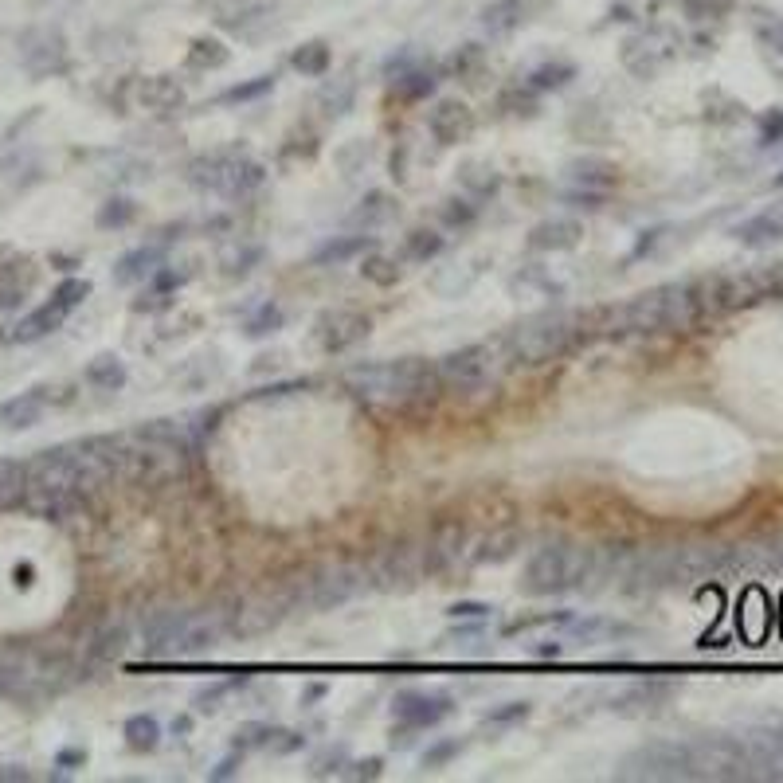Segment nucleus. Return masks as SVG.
Masks as SVG:
<instances>
[{
  "instance_id": "14",
  "label": "nucleus",
  "mask_w": 783,
  "mask_h": 783,
  "mask_svg": "<svg viewBox=\"0 0 783 783\" xmlns=\"http://www.w3.org/2000/svg\"><path fill=\"white\" fill-rule=\"evenodd\" d=\"M188 611H177V607H157L141 619V650L145 658H173V643L177 635L185 631Z\"/></svg>"
},
{
  "instance_id": "19",
  "label": "nucleus",
  "mask_w": 783,
  "mask_h": 783,
  "mask_svg": "<svg viewBox=\"0 0 783 783\" xmlns=\"http://www.w3.org/2000/svg\"><path fill=\"white\" fill-rule=\"evenodd\" d=\"M161 267H165V247L161 243H141L114 263V282L118 286H138V282H149Z\"/></svg>"
},
{
  "instance_id": "43",
  "label": "nucleus",
  "mask_w": 783,
  "mask_h": 783,
  "mask_svg": "<svg viewBox=\"0 0 783 783\" xmlns=\"http://www.w3.org/2000/svg\"><path fill=\"white\" fill-rule=\"evenodd\" d=\"M353 98H357V87H353V79H333L329 87L322 91V106L329 118H345L349 110H353Z\"/></svg>"
},
{
  "instance_id": "20",
  "label": "nucleus",
  "mask_w": 783,
  "mask_h": 783,
  "mask_svg": "<svg viewBox=\"0 0 783 783\" xmlns=\"http://www.w3.org/2000/svg\"><path fill=\"white\" fill-rule=\"evenodd\" d=\"M47 412V388H28V392H20V396H12V400H4L0 404V423L8 427V431H28V427H36Z\"/></svg>"
},
{
  "instance_id": "44",
  "label": "nucleus",
  "mask_w": 783,
  "mask_h": 783,
  "mask_svg": "<svg viewBox=\"0 0 783 783\" xmlns=\"http://www.w3.org/2000/svg\"><path fill=\"white\" fill-rule=\"evenodd\" d=\"M278 329H282V310H278L275 302H259L247 314V322H243L247 337H267V333H278Z\"/></svg>"
},
{
  "instance_id": "31",
  "label": "nucleus",
  "mask_w": 783,
  "mask_h": 783,
  "mask_svg": "<svg viewBox=\"0 0 783 783\" xmlns=\"http://www.w3.org/2000/svg\"><path fill=\"white\" fill-rule=\"evenodd\" d=\"M459 181L462 188L474 196V200H486V196H494L498 185H502V177H498V169L490 165V161H466L459 169Z\"/></svg>"
},
{
  "instance_id": "39",
  "label": "nucleus",
  "mask_w": 783,
  "mask_h": 783,
  "mask_svg": "<svg viewBox=\"0 0 783 783\" xmlns=\"http://www.w3.org/2000/svg\"><path fill=\"white\" fill-rule=\"evenodd\" d=\"M361 275L369 278L372 286H396L404 278V267L396 255H380V251H369L365 263H361Z\"/></svg>"
},
{
  "instance_id": "62",
  "label": "nucleus",
  "mask_w": 783,
  "mask_h": 783,
  "mask_svg": "<svg viewBox=\"0 0 783 783\" xmlns=\"http://www.w3.org/2000/svg\"><path fill=\"white\" fill-rule=\"evenodd\" d=\"M318 697H325V686H310L306 690V701H318Z\"/></svg>"
},
{
  "instance_id": "5",
  "label": "nucleus",
  "mask_w": 783,
  "mask_h": 783,
  "mask_svg": "<svg viewBox=\"0 0 783 783\" xmlns=\"http://www.w3.org/2000/svg\"><path fill=\"white\" fill-rule=\"evenodd\" d=\"M188 451L173 439H161L153 431L138 427L126 435V455H122V478L141 482V486H161L185 470Z\"/></svg>"
},
{
  "instance_id": "11",
  "label": "nucleus",
  "mask_w": 783,
  "mask_h": 783,
  "mask_svg": "<svg viewBox=\"0 0 783 783\" xmlns=\"http://www.w3.org/2000/svg\"><path fill=\"white\" fill-rule=\"evenodd\" d=\"M451 697L447 693H423V690H404L392 701V721L396 733H423L431 725H439L451 713Z\"/></svg>"
},
{
  "instance_id": "7",
  "label": "nucleus",
  "mask_w": 783,
  "mask_h": 783,
  "mask_svg": "<svg viewBox=\"0 0 783 783\" xmlns=\"http://www.w3.org/2000/svg\"><path fill=\"white\" fill-rule=\"evenodd\" d=\"M439 369V384L470 396V392H482V388H494L502 361H498V349L494 345H462L455 353H447L443 361H435Z\"/></svg>"
},
{
  "instance_id": "40",
  "label": "nucleus",
  "mask_w": 783,
  "mask_h": 783,
  "mask_svg": "<svg viewBox=\"0 0 783 783\" xmlns=\"http://www.w3.org/2000/svg\"><path fill=\"white\" fill-rule=\"evenodd\" d=\"M290 63L302 71V75H310V79H322L325 71H329V63H333V55H329V47L322 40H314V44H302L294 55H290Z\"/></svg>"
},
{
  "instance_id": "8",
  "label": "nucleus",
  "mask_w": 783,
  "mask_h": 783,
  "mask_svg": "<svg viewBox=\"0 0 783 783\" xmlns=\"http://www.w3.org/2000/svg\"><path fill=\"white\" fill-rule=\"evenodd\" d=\"M369 568L365 564H325L310 576V603L314 607H341L349 599H357L365 588H369Z\"/></svg>"
},
{
  "instance_id": "35",
  "label": "nucleus",
  "mask_w": 783,
  "mask_h": 783,
  "mask_svg": "<svg viewBox=\"0 0 783 783\" xmlns=\"http://www.w3.org/2000/svg\"><path fill=\"white\" fill-rule=\"evenodd\" d=\"M231 59V51L220 40H208V36H196L188 47V71H220Z\"/></svg>"
},
{
  "instance_id": "60",
  "label": "nucleus",
  "mask_w": 783,
  "mask_h": 783,
  "mask_svg": "<svg viewBox=\"0 0 783 783\" xmlns=\"http://www.w3.org/2000/svg\"><path fill=\"white\" fill-rule=\"evenodd\" d=\"M0 780H32V772L24 764H0Z\"/></svg>"
},
{
  "instance_id": "24",
  "label": "nucleus",
  "mask_w": 783,
  "mask_h": 783,
  "mask_svg": "<svg viewBox=\"0 0 783 783\" xmlns=\"http://www.w3.org/2000/svg\"><path fill=\"white\" fill-rule=\"evenodd\" d=\"M259 20H267L263 0H216V24L228 32H251Z\"/></svg>"
},
{
  "instance_id": "58",
  "label": "nucleus",
  "mask_w": 783,
  "mask_h": 783,
  "mask_svg": "<svg viewBox=\"0 0 783 783\" xmlns=\"http://www.w3.org/2000/svg\"><path fill=\"white\" fill-rule=\"evenodd\" d=\"M239 764H243V756H239V748L231 752V756H224L216 768H212V776L208 780H216V783H224V780H235L239 776Z\"/></svg>"
},
{
  "instance_id": "21",
  "label": "nucleus",
  "mask_w": 783,
  "mask_h": 783,
  "mask_svg": "<svg viewBox=\"0 0 783 783\" xmlns=\"http://www.w3.org/2000/svg\"><path fill=\"white\" fill-rule=\"evenodd\" d=\"M580 220H572V216H553V220H545V224H537V228L529 231V247L533 251H572L576 243H580Z\"/></svg>"
},
{
  "instance_id": "38",
  "label": "nucleus",
  "mask_w": 783,
  "mask_h": 783,
  "mask_svg": "<svg viewBox=\"0 0 783 783\" xmlns=\"http://www.w3.org/2000/svg\"><path fill=\"white\" fill-rule=\"evenodd\" d=\"M443 251V235L431 228H412L404 235V259L408 263H427V259H435Z\"/></svg>"
},
{
  "instance_id": "17",
  "label": "nucleus",
  "mask_w": 783,
  "mask_h": 783,
  "mask_svg": "<svg viewBox=\"0 0 783 783\" xmlns=\"http://www.w3.org/2000/svg\"><path fill=\"white\" fill-rule=\"evenodd\" d=\"M388 91L400 102H419L435 91V75L427 67H415L412 55H400V63L388 59Z\"/></svg>"
},
{
  "instance_id": "49",
  "label": "nucleus",
  "mask_w": 783,
  "mask_h": 783,
  "mask_svg": "<svg viewBox=\"0 0 783 783\" xmlns=\"http://www.w3.org/2000/svg\"><path fill=\"white\" fill-rule=\"evenodd\" d=\"M533 713V705L529 701H502V705H494V709H486V725H517V721H525Z\"/></svg>"
},
{
  "instance_id": "61",
  "label": "nucleus",
  "mask_w": 783,
  "mask_h": 783,
  "mask_svg": "<svg viewBox=\"0 0 783 783\" xmlns=\"http://www.w3.org/2000/svg\"><path fill=\"white\" fill-rule=\"evenodd\" d=\"M188 729H192V717H177V721H173V733H181V737H185Z\"/></svg>"
},
{
  "instance_id": "52",
  "label": "nucleus",
  "mask_w": 783,
  "mask_h": 783,
  "mask_svg": "<svg viewBox=\"0 0 783 783\" xmlns=\"http://www.w3.org/2000/svg\"><path fill=\"white\" fill-rule=\"evenodd\" d=\"M462 752V744L459 740H435L427 752H423V768H443L447 760H455Z\"/></svg>"
},
{
  "instance_id": "53",
  "label": "nucleus",
  "mask_w": 783,
  "mask_h": 783,
  "mask_svg": "<svg viewBox=\"0 0 783 783\" xmlns=\"http://www.w3.org/2000/svg\"><path fill=\"white\" fill-rule=\"evenodd\" d=\"M572 615L568 611H545V615H521L506 623V635H517V631H529V627H545V623H568Z\"/></svg>"
},
{
  "instance_id": "51",
  "label": "nucleus",
  "mask_w": 783,
  "mask_h": 783,
  "mask_svg": "<svg viewBox=\"0 0 783 783\" xmlns=\"http://www.w3.org/2000/svg\"><path fill=\"white\" fill-rule=\"evenodd\" d=\"M369 157H372V141H353V145L337 149V165L345 169V177L357 173V165H369Z\"/></svg>"
},
{
  "instance_id": "2",
  "label": "nucleus",
  "mask_w": 783,
  "mask_h": 783,
  "mask_svg": "<svg viewBox=\"0 0 783 783\" xmlns=\"http://www.w3.org/2000/svg\"><path fill=\"white\" fill-rule=\"evenodd\" d=\"M592 576H596V549L580 541H545L525 560L521 588L529 596H560V592H580Z\"/></svg>"
},
{
  "instance_id": "23",
  "label": "nucleus",
  "mask_w": 783,
  "mask_h": 783,
  "mask_svg": "<svg viewBox=\"0 0 783 783\" xmlns=\"http://www.w3.org/2000/svg\"><path fill=\"white\" fill-rule=\"evenodd\" d=\"M568 185L588 188V192H607L611 185H619V169L603 157H576L568 165Z\"/></svg>"
},
{
  "instance_id": "34",
  "label": "nucleus",
  "mask_w": 783,
  "mask_h": 783,
  "mask_svg": "<svg viewBox=\"0 0 783 783\" xmlns=\"http://www.w3.org/2000/svg\"><path fill=\"white\" fill-rule=\"evenodd\" d=\"M576 79V63H568V59H553V63H541L537 71H529V87L537 94L545 91H560V87H568Z\"/></svg>"
},
{
  "instance_id": "12",
  "label": "nucleus",
  "mask_w": 783,
  "mask_h": 783,
  "mask_svg": "<svg viewBox=\"0 0 783 783\" xmlns=\"http://www.w3.org/2000/svg\"><path fill=\"white\" fill-rule=\"evenodd\" d=\"M423 572H431L427 568V549H415L408 541L380 549V556L372 560L369 568V576L380 588H412Z\"/></svg>"
},
{
  "instance_id": "22",
  "label": "nucleus",
  "mask_w": 783,
  "mask_h": 783,
  "mask_svg": "<svg viewBox=\"0 0 783 783\" xmlns=\"http://www.w3.org/2000/svg\"><path fill=\"white\" fill-rule=\"evenodd\" d=\"M517 549H521V529H517V525H498V529H490L486 537L474 541L470 564H502V560H509Z\"/></svg>"
},
{
  "instance_id": "50",
  "label": "nucleus",
  "mask_w": 783,
  "mask_h": 783,
  "mask_svg": "<svg viewBox=\"0 0 783 783\" xmlns=\"http://www.w3.org/2000/svg\"><path fill=\"white\" fill-rule=\"evenodd\" d=\"M231 690H235V682H212V686L196 690V697H192L196 713H216V709L224 705V697H228Z\"/></svg>"
},
{
  "instance_id": "41",
  "label": "nucleus",
  "mask_w": 783,
  "mask_h": 783,
  "mask_svg": "<svg viewBox=\"0 0 783 783\" xmlns=\"http://www.w3.org/2000/svg\"><path fill=\"white\" fill-rule=\"evenodd\" d=\"M537 106H541V94L533 91L529 83H513V87H506V91L498 94V110L502 114H537Z\"/></svg>"
},
{
  "instance_id": "9",
  "label": "nucleus",
  "mask_w": 783,
  "mask_h": 783,
  "mask_svg": "<svg viewBox=\"0 0 783 783\" xmlns=\"http://www.w3.org/2000/svg\"><path fill=\"white\" fill-rule=\"evenodd\" d=\"M20 67L32 75V79H47V75H59L67 67V40L59 28L51 24H36L20 36Z\"/></svg>"
},
{
  "instance_id": "28",
  "label": "nucleus",
  "mask_w": 783,
  "mask_h": 783,
  "mask_svg": "<svg viewBox=\"0 0 783 783\" xmlns=\"http://www.w3.org/2000/svg\"><path fill=\"white\" fill-rule=\"evenodd\" d=\"M138 102L145 106V110H177V106L185 102V91H181V83H177V79H169V75H153V79L138 83Z\"/></svg>"
},
{
  "instance_id": "33",
  "label": "nucleus",
  "mask_w": 783,
  "mask_h": 783,
  "mask_svg": "<svg viewBox=\"0 0 783 783\" xmlns=\"http://www.w3.org/2000/svg\"><path fill=\"white\" fill-rule=\"evenodd\" d=\"M400 212V204L388 196V192H380V188H372L369 196L361 200V208L353 212V224H365V228H380V224H388L392 216Z\"/></svg>"
},
{
  "instance_id": "1",
  "label": "nucleus",
  "mask_w": 783,
  "mask_h": 783,
  "mask_svg": "<svg viewBox=\"0 0 783 783\" xmlns=\"http://www.w3.org/2000/svg\"><path fill=\"white\" fill-rule=\"evenodd\" d=\"M345 388L372 408H415L435 400L439 369L435 361L423 357H400V361H376V365H357L345 372Z\"/></svg>"
},
{
  "instance_id": "55",
  "label": "nucleus",
  "mask_w": 783,
  "mask_h": 783,
  "mask_svg": "<svg viewBox=\"0 0 783 783\" xmlns=\"http://www.w3.org/2000/svg\"><path fill=\"white\" fill-rule=\"evenodd\" d=\"M341 776H345V780H380V776H384V760H380V756L357 760V764H349Z\"/></svg>"
},
{
  "instance_id": "6",
  "label": "nucleus",
  "mask_w": 783,
  "mask_h": 783,
  "mask_svg": "<svg viewBox=\"0 0 783 783\" xmlns=\"http://www.w3.org/2000/svg\"><path fill=\"white\" fill-rule=\"evenodd\" d=\"M87 294H91V282H87V278H63V282L51 290V298H47L44 306H36L32 314H24L20 322L4 333V341H8V345H32V341H40L47 333H55L59 325L67 322V318L87 302Z\"/></svg>"
},
{
  "instance_id": "4",
  "label": "nucleus",
  "mask_w": 783,
  "mask_h": 783,
  "mask_svg": "<svg viewBox=\"0 0 783 783\" xmlns=\"http://www.w3.org/2000/svg\"><path fill=\"white\" fill-rule=\"evenodd\" d=\"M580 325H584V318L580 314H568V310H541V314L525 318L521 325H513L506 337L509 361L529 365V369L560 361L584 337Z\"/></svg>"
},
{
  "instance_id": "10",
  "label": "nucleus",
  "mask_w": 783,
  "mask_h": 783,
  "mask_svg": "<svg viewBox=\"0 0 783 783\" xmlns=\"http://www.w3.org/2000/svg\"><path fill=\"white\" fill-rule=\"evenodd\" d=\"M686 768H690V752L686 748L646 744V748L631 752L619 764V776L623 780H674V776H686Z\"/></svg>"
},
{
  "instance_id": "45",
  "label": "nucleus",
  "mask_w": 783,
  "mask_h": 783,
  "mask_svg": "<svg viewBox=\"0 0 783 783\" xmlns=\"http://www.w3.org/2000/svg\"><path fill=\"white\" fill-rule=\"evenodd\" d=\"M271 737H275V725H267V721H243L239 729H235V748L239 752H251V748H267L271 744Z\"/></svg>"
},
{
  "instance_id": "29",
  "label": "nucleus",
  "mask_w": 783,
  "mask_h": 783,
  "mask_svg": "<svg viewBox=\"0 0 783 783\" xmlns=\"http://www.w3.org/2000/svg\"><path fill=\"white\" fill-rule=\"evenodd\" d=\"M525 20V0H490L482 8V28L490 36H509Z\"/></svg>"
},
{
  "instance_id": "56",
  "label": "nucleus",
  "mask_w": 783,
  "mask_h": 783,
  "mask_svg": "<svg viewBox=\"0 0 783 783\" xmlns=\"http://www.w3.org/2000/svg\"><path fill=\"white\" fill-rule=\"evenodd\" d=\"M302 744H306V737H302V733H290V729H275V737H271V744H267V748H271L275 756H290V752H298Z\"/></svg>"
},
{
  "instance_id": "30",
  "label": "nucleus",
  "mask_w": 783,
  "mask_h": 783,
  "mask_svg": "<svg viewBox=\"0 0 783 783\" xmlns=\"http://www.w3.org/2000/svg\"><path fill=\"white\" fill-rule=\"evenodd\" d=\"M267 181V165L263 161H255L251 153H243L239 161H235V169H231L228 177V188H224V196L228 200H239V196H251L255 188H263Z\"/></svg>"
},
{
  "instance_id": "54",
  "label": "nucleus",
  "mask_w": 783,
  "mask_h": 783,
  "mask_svg": "<svg viewBox=\"0 0 783 783\" xmlns=\"http://www.w3.org/2000/svg\"><path fill=\"white\" fill-rule=\"evenodd\" d=\"M447 615L459 619V623L462 619H490L494 607H490V603H478V599H462V603H451V607H447Z\"/></svg>"
},
{
  "instance_id": "36",
  "label": "nucleus",
  "mask_w": 783,
  "mask_h": 783,
  "mask_svg": "<svg viewBox=\"0 0 783 783\" xmlns=\"http://www.w3.org/2000/svg\"><path fill=\"white\" fill-rule=\"evenodd\" d=\"M24 486H28L24 462L0 459V509L24 506Z\"/></svg>"
},
{
  "instance_id": "18",
  "label": "nucleus",
  "mask_w": 783,
  "mask_h": 783,
  "mask_svg": "<svg viewBox=\"0 0 783 783\" xmlns=\"http://www.w3.org/2000/svg\"><path fill=\"white\" fill-rule=\"evenodd\" d=\"M220 635H224V619L220 615H188L185 631L173 643V658H200V654H208L212 646L220 643Z\"/></svg>"
},
{
  "instance_id": "13",
  "label": "nucleus",
  "mask_w": 783,
  "mask_h": 783,
  "mask_svg": "<svg viewBox=\"0 0 783 783\" xmlns=\"http://www.w3.org/2000/svg\"><path fill=\"white\" fill-rule=\"evenodd\" d=\"M372 329V318L369 314H361V310H325L318 325H314V337H318V345H322V353H345V349H353V345H361L365 337H369Z\"/></svg>"
},
{
  "instance_id": "37",
  "label": "nucleus",
  "mask_w": 783,
  "mask_h": 783,
  "mask_svg": "<svg viewBox=\"0 0 783 783\" xmlns=\"http://www.w3.org/2000/svg\"><path fill=\"white\" fill-rule=\"evenodd\" d=\"M138 220V204L130 200V196H110L102 208H98V216H94V224L102 231H122L130 228Z\"/></svg>"
},
{
  "instance_id": "42",
  "label": "nucleus",
  "mask_w": 783,
  "mask_h": 783,
  "mask_svg": "<svg viewBox=\"0 0 783 783\" xmlns=\"http://www.w3.org/2000/svg\"><path fill=\"white\" fill-rule=\"evenodd\" d=\"M263 247L259 243H239V247H231L228 255H224V275L228 278H243V275H251L259 263H263Z\"/></svg>"
},
{
  "instance_id": "16",
  "label": "nucleus",
  "mask_w": 783,
  "mask_h": 783,
  "mask_svg": "<svg viewBox=\"0 0 783 783\" xmlns=\"http://www.w3.org/2000/svg\"><path fill=\"white\" fill-rule=\"evenodd\" d=\"M427 134L439 145H459L474 134V110L459 98H439L427 110Z\"/></svg>"
},
{
  "instance_id": "25",
  "label": "nucleus",
  "mask_w": 783,
  "mask_h": 783,
  "mask_svg": "<svg viewBox=\"0 0 783 783\" xmlns=\"http://www.w3.org/2000/svg\"><path fill=\"white\" fill-rule=\"evenodd\" d=\"M369 251L372 235H333L314 251V267H341V263H349L357 255H369Z\"/></svg>"
},
{
  "instance_id": "15",
  "label": "nucleus",
  "mask_w": 783,
  "mask_h": 783,
  "mask_svg": "<svg viewBox=\"0 0 783 783\" xmlns=\"http://www.w3.org/2000/svg\"><path fill=\"white\" fill-rule=\"evenodd\" d=\"M247 149L243 145H224V149H212V153H200L188 161V185H196L200 192H220L228 188V177L235 169V161L243 157Z\"/></svg>"
},
{
  "instance_id": "57",
  "label": "nucleus",
  "mask_w": 783,
  "mask_h": 783,
  "mask_svg": "<svg viewBox=\"0 0 783 783\" xmlns=\"http://www.w3.org/2000/svg\"><path fill=\"white\" fill-rule=\"evenodd\" d=\"M564 200H568L572 208H588V212H596L599 204H603V192H588V188H568V192H564Z\"/></svg>"
},
{
  "instance_id": "26",
  "label": "nucleus",
  "mask_w": 783,
  "mask_h": 783,
  "mask_svg": "<svg viewBox=\"0 0 783 783\" xmlns=\"http://www.w3.org/2000/svg\"><path fill=\"white\" fill-rule=\"evenodd\" d=\"M32 263L28 259H12V263H4L0 267V310H12V306H20L24 302V294L32 290Z\"/></svg>"
},
{
  "instance_id": "46",
  "label": "nucleus",
  "mask_w": 783,
  "mask_h": 783,
  "mask_svg": "<svg viewBox=\"0 0 783 783\" xmlns=\"http://www.w3.org/2000/svg\"><path fill=\"white\" fill-rule=\"evenodd\" d=\"M572 631H576V639H584V643H603V639L627 635V627H623V623H611V619H584V623H576Z\"/></svg>"
},
{
  "instance_id": "3",
  "label": "nucleus",
  "mask_w": 783,
  "mask_h": 783,
  "mask_svg": "<svg viewBox=\"0 0 783 783\" xmlns=\"http://www.w3.org/2000/svg\"><path fill=\"white\" fill-rule=\"evenodd\" d=\"M67 662L32 650V646H0V693L20 705H40L67 686Z\"/></svg>"
},
{
  "instance_id": "59",
  "label": "nucleus",
  "mask_w": 783,
  "mask_h": 783,
  "mask_svg": "<svg viewBox=\"0 0 783 783\" xmlns=\"http://www.w3.org/2000/svg\"><path fill=\"white\" fill-rule=\"evenodd\" d=\"M79 764H87V752L83 748H63L59 752V768H79Z\"/></svg>"
},
{
  "instance_id": "48",
  "label": "nucleus",
  "mask_w": 783,
  "mask_h": 783,
  "mask_svg": "<svg viewBox=\"0 0 783 783\" xmlns=\"http://www.w3.org/2000/svg\"><path fill=\"white\" fill-rule=\"evenodd\" d=\"M474 216H478V204L466 200V196H451V200L443 204V224H447V228H470Z\"/></svg>"
},
{
  "instance_id": "47",
  "label": "nucleus",
  "mask_w": 783,
  "mask_h": 783,
  "mask_svg": "<svg viewBox=\"0 0 783 783\" xmlns=\"http://www.w3.org/2000/svg\"><path fill=\"white\" fill-rule=\"evenodd\" d=\"M267 91H275V75H259V79H251V83L228 87V91L220 94V102H255V98H263Z\"/></svg>"
},
{
  "instance_id": "32",
  "label": "nucleus",
  "mask_w": 783,
  "mask_h": 783,
  "mask_svg": "<svg viewBox=\"0 0 783 783\" xmlns=\"http://www.w3.org/2000/svg\"><path fill=\"white\" fill-rule=\"evenodd\" d=\"M122 737L134 752H153L161 744V721L153 713H134L126 725H122Z\"/></svg>"
},
{
  "instance_id": "27",
  "label": "nucleus",
  "mask_w": 783,
  "mask_h": 783,
  "mask_svg": "<svg viewBox=\"0 0 783 783\" xmlns=\"http://www.w3.org/2000/svg\"><path fill=\"white\" fill-rule=\"evenodd\" d=\"M87 384L98 388V392H122L126 388V380H130V372H126V361L118 357V353H98L91 365H87Z\"/></svg>"
}]
</instances>
